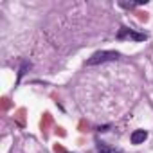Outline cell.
Here are the masks:
<instances>
[{
	"instance_id": "cell-2",
	"label": "cell",
	"mask_w": 153,
	"mask_h": 153,
	"mask_svg": "<svg viewBox=\"0 0 153 153\" xmlns=\"http://www.w3.org/2000/svg\"><path fill=\"white\" fill-rule=\"evenodd\" d=\"M117 38H119V40H123V38H131V40H135V42H142V40H146L148 36H146V34H139V33H133V31H130V29L123 27V29L119 31Z\"/></svg>"
},
{
	"instance_id": "cell-3",
	"label": "cell",
	"mask_w": 153,
	"mask_h": 153,
	"mask_svg": "<svg viewBox=\"0 0 153 153\" xmlns=\"http://www.w3.org/2000/svg\"><path fill=\"white\" fill-rule=\"evenodd\" d=\"M130 139H131V144H142L148 139V131L146 130H135Z\"/></svg>"
},
{
	"instance_id": "cell-1",
	"label": "cell",
	"mask_w": 153,
	"mask_h": 153,
	"mask_svg": "<svg viewBox=\"0 0 153 153\" xmlns=\"http://www.w3.org/2000/svg\"><path fill=\"white\" fill-rule=\"evenodd\" d=\"M119 58V52L115 51H99L96 54H92L88 59H87V65H99V63H106V61H114Z\"/></svg>"
},
{
	"instance_id": "cell-4",
	"label": "cell",
	"mask_w": 153,
	"mask_h": 153,
	"mask_svg": "<svg viewBox=\"0 0 153 153\" xmlns=\"http://www.w3.org/2000/svg\"><path fill=\"white\" fill-rule=\"evenodd\" d=\"M103 153H121V151H115V149H108V151H103Z\"/></svg>"
}]
</instances>
